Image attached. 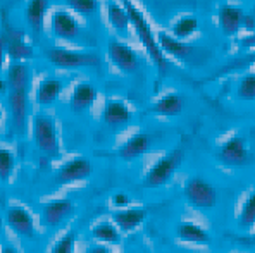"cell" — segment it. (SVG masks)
Instances as JSON below:
<instances>
[{
	"label": "cell",
	"instance_id": "cell-3",
	"mask_svg": "<svg viewBox=\"0 0 255 253\" xmlns=\"http://www.w3.org/2000/svg\"><path fill=\"white\" fill-rule=\"evenodd\" d=\"M45 57L52 66L61 69H80V68H97L100 57L92 52L71 50V48H48Z\"/></svg>",
	"mask_w": 255,
	"mask_h": 253
},
{
	"label": "cell",
	"instance_id": "cell-37",
	"mask_svg": "<svg viewBox=\"0 0 255 253\" xmlns=\"http://www.w3.org/2000/svg\"><path fill=\"white\" fill-rule=\"evenodd\" d=\"M252 240H254V243H255V234H254V236H252Z\"/></svg>",
	"mask_w": 255,
	"mask_h": 253
},
{
	"label": "cell",
	"instance_id": "cell-32",
	"mask_svg": "<svg viewBox=\"0 0 255 253\" xmlns=\"http://www.w3.org/2000/svg\"><path fill=\"white\" fill-rule=\"evenodd\" d=\"M129 196L126 195V193H116L114 196H112V203H114V207H118V208H126L128 205H129Z\"/></svg>",
	"mask_w": 255,
	"mask_h": 253
},
{
	"label": "cell",
	"instance_id": "cell-8",
	"mask_svg": "<svg viewBox=\"0 0 255 253\" xmlns=\"http://www.w3.org/2000/svg\"><path fill=\"white\" fill-rule=\"evenodd\" d=\"M107 55L111 62L123 73H136L140 69V57L129 45L121 40H111L107 45Z\"/></svg>",
	"mask_w": 255,
	"mask_h": 253
},
{
	"label": "cell",
	"instance_id": "cell-22",
	"mask_svg": "<svg viewBox=\"0 0 255 253\" xmlns=\"http://www.w3.org/2000/svg\"><path fill=\"white\" fill-rule=\"evenodd\" d=\"M176 234L181 241L195 245H207L211 241V236L204 228H200L195 222H179L176 228Z\"/></svg>",
	"mask_w": 255,
	"mask_h": 253
},
{
	"label": "cell",
	"instance_id": "cell-31",
	"mask_svg": "<svg viewBox=\"0 0 255 253\" xmlns=\"http://www.w3.org/2000/svg\"><path fill=\"white\" fill-rule=\"evenodd\" d=\"M74 247H76V236L74 233H69L54 245L50 253H74Z\"/></svg>",
	"mask_w": 255,
	"mask_h": 253
},
{
	"label": "cell",
	"instance_id": "cell-16",
	"mask_svg": "<svg viewBox=\"0 0 255 253\" xmlns=\"http://www.w3.org/2000/svg\"><path fill=\"white\" fill-rule=\"evenodd\" d=\"M150 145H152V138L147 133H136L129 140L119 148V157L126 162L136 161L141 155H145L150 150Z\"/></svg>",
	"mask_w": 255,
	"mask_h": 253
},
{
	"label": "cell",
	"instance_id": "cell-19",
	"mask_svg": "<svg viewBox=\"0 0 255 253\" xmlns=\"http://www.w3.org/2000/svg\"><path fill=\"white\" fill-rule=\"evenodd\" d=\"M97 95L99 93H97L95 86L92 83H86V81L78 83L74 86L73 93H71V107L76 112H83V110L90 109L97 102Z\"/></svg>",
	"mask_w": 255,
	"mask_h": 253
},
{
	"label": "cell",
	"instance_id": "cell-36",
	"mask_svg": "<svg viewBox=\"0 0 255 253\" xmlns=\"http://www.w3.org/2000/svg\"><path fill=\"white\" fill-rule=\"evenodd\" d=\"M2 253H19V252H17L14 247H10V245H7V247L2 248Z\"/></svg>",
	"mask_w": 255,
	"mask_h": 253
},
{
	"label": "cell",
	"instance_id": "cell-11",
	"mask_svg": "<svg viewBox=\"0 0 255 253\" xmlns=\"http://www.w3.org/2000/svg\"><path fill=\"white\" fill-rule=\"evenodd\" d=\"M217 23L224 36H235L245 23V12L240 7L224 3L217 10Z\"/></svg>",
	"mask_w": 255,
	"mask_h": 253
},
{
	"label": "cell",
	"instance_id": "cell-14",
	"mask_svg": "<svg viewBox=\"0 0 255 253\" xmlns=\"http://www.w3.org/2000/svg\"><path fill=\"white\" fill-rule=\"evenodd\" d=\"M131 117H133V112L121 100H109L106 107H104L102 119L109 128L112 129L125 128L126 124H129Z\"/></svg>",
	"mask_w": 255,
	"mask_h": 253
},
{
	"label": "cell",
	"instance_id": "cell-18",
	"mask_svg": "<svg viewBox=\"0 0 255 253\" xmlns=\"http://www.w3.org/2000/svg\"><path fill=\"white\" fill-rule=\"evenodd\" d=\"M112 219L119 231L131 233L147 219V210L145 208H123V210L116 212Z\"/></svg>",
	"mask_w": 255,
	"mask_h": 253
},
{
	"label": "cell",
	"instance_id": "cell-24",
	"mask_svg": "<svg viewBox=\"0 0 255 253\" xmlns=\"http://www.w3.org/2000/svg\"><path fill=\"white\" fill-rule=\"evenodd\" d=\"M150 110L160 115H178L183 110V98L178 93H167L155 100Z\"/></svg>",
	"mask_w": 255,
	"mask_h": 253
},
{
	"label": "cell",
	"instance_id": "cell-9",
	"mask_svg": "<svg viewBox=\"0 0 255 253\" xmlns=\"http://www.w3.org/2000/svg\"><path fill=\"white\" fill-rule=\"evenodd\" d=\"M50 31L64 42H74L81 33L80 21L69 10H55L50 16Z\"/></svg>",
	"mask_w": 255,
	"mask_h": 253
},
{
	"label": "cell",
	"instance_id": "cell-30",
	"mask_svg": "<svg viewBox=\"0 0 255 253\" xmlns=\"http://www.w3.org/2000/svg\"><path fill=\"white\" fill-rule=\"evenodd\" d=\"M14 166H16V161H14L12 152L7 148H0V181H3V183L9 181Z\"/></svg>",
	"mask_w": 255,
	"mask_h": 253
},
{
	"label": "cell",
	"instance_id": "cell-4",
	"mask_svg": "<svg viewBox=\"0 0 255 253\" xmlns=\"http://www.w3.org/2000/svg\"><path fill=\"white\" fill-rule=\"evenodd\" d=\"M33 140L42 154L48 159H55L61 154V143H59L57 128L54 121L47 115H36L33 119Z\"/></svg>",
	"mask_w": 255,
	"mask_h": 253
},
{
	"label": "cell",
	"instance_id": "cell-7",
	"mask_svg": "<svg viewBox=\"0 0 255 253\" xmlns=\"http://www.w3.org/2000/svg\"><path fill=\"white\" fill-rule=\"evenodd\" d=\"M217 159L230 167H243L252 161V155L242 136H231L217 150Z\"/></svg>",
	"mask_w": 255,
	"mask_h": 253
},
{
	"label": "cell",
	"instance_id": "cell-23",
	"mask_svg": "<svg viewBox=\"0 0 255 253\" xmlns=\"http://www.w3.org/2000/svg\"><path fill=\"white\" fill-rule=\"evenodd\" d=\"M47 9H48V0H28V3H26V9H24L26 21H28V24L36 33L43 28Z\"/></svg>",
	"mask_w": 255,
	"mask_h": 253
},
{
	"label": "cell",
	"instance_id": "cell-13",
	"mask_svg": "<svg viewBox=\"0 0 255 253\" xmlns=\"http://www.w3.org/2000/svg\"><path fill=\"white\" fill-rule=\"evenodd\" d=\"M73 214L74 205L71 200H54V202L45 203L42 208V219L48 228H57Z\"/></svg>",
	"mask_w": 255,
	"mask_h": 253
},
{
	"label": "cell",
	"instance_id": "cell-1",
	"mask_svg": "<svg viewBox=\"0 0 255 253\" xmlns=\"http://www.w3.org/2000/svg\"><path fill=\"white\" fill-rule=\"evenodd\" d=\"M29 86L31 68L26 62H12L7 69V102L10 122L16 135H24L29 112Z\"/></svg>",
	"mask_w": 255,
	"mask_h": 253
},
{
	"label": "cell",
	"instance_id": "cell-6",
	"mask_svg": "<svg viewBox=\"0 0 255 253\" xmlns=\"http://www.w3.org/2000/svg\"><path fill=\"white\" fill-rule=\"evenodd\" d=\"M183 161V150L176 148V150L169 152L167 155H164L162 159H159L147 172L143 179V184L147 188H160L167 183L172 177V174L176 172V169L179 167V164Z\"/></svg>",
	"mask_w": 255,
	"mask_h": 253
},
{
	"label": "cell",
	"instance_id": "cell-38",
	"mask_svg": "<svg viewBox=\"0 0 255 253\" xmlns=\"http://www.w3.org/2000/svg\"><path fill=\"white\" fill-rule=\"evenodd\" d=\"M0 117H2V110H0Z\"/></svg>",
	"mask_w": 255,
	"mask_h": 253
},
{
	"label": "cell",
	"instance_id": "cell-2",
	"mask_svg": "<svg viewBox=\"0 0 255 253\" xmlns=\"http://www.w3.org/2000/svg\"><path fill=\"white\" fill-rule=\"evenodd\" d=\"M121 3L128 10L131 28L134 29L138 40H140L141 45L145 47L148 57L152 59L153 64H155L160 71H166L167 69V59H166V55H164V52L160 50L159 40H157V33L152 29V26H150L148 19L145 17V14L141 12V9L133 2V0H121Z\"/></svg>",
	"mask_w": 255,
	"mask_h": 253
},
{
	"label": "cell",
	"instance_id": "cell-34",
	"mask_svg": "<svg viewBox=\"0 0 255 253\" xmlns=\"http://www.w3.org/2000/svg\"><path fill=\"white\" fill-rule=\"evenodd\" d=\"M85 253H112V250L106 245H95V247H90Z\"/></svg>",
	"mask_w": 255,
	"mask_h": 253
},
{
	"label": "cell",
	"instance_id": "cell-20",
	"mask_svg": "<svg viewBox=\"0 0 255 253\" xmlns=\"http://www.w3.org/2000/svg\"><path fill=\"white\" fill-rule=\"evenodd\" d=\"M7 38V57L12 62H24L33 59V47L22 38L21 33H10L5 35Z\"/></svg>",
	"mask_w": 255,
	"mask_h": 253
},
{
	"label": "cell",
	"instance_id": "cell-12",
	"mask_svg": "<svg viewBox=\"0 0 255 253\" xmlns=\"http://www.w3.org/2000/svg\"><path fill=\"white\" fill-rule=\"evenodd\" d=\"M7 226L14 231L16 234L26 238V240H33L35 238V221H33L31 214L22 207H10L5 215Z\"/></svg>",
	"mask_w": 255,
	"mask_h": 253
},
{
	"label": "cell",
	"instance_id": "cell-27",
	"mask_svg": "<svg viewBox=\"0 0 255 253\" xmlns=\"http://www.w3.org/2000/svg\"><path fill=\"white\" fill-rule=\"evenodd\" d=\"M92 236L99 241H104V243H119V240H121V234H119V229L116 228V224L107 221L99 222L92 229Z\"/></svg>",
	"mask_w": 255,
	"mask_h": 253
},
{
	"label": "cell",
	"instance_id": "cell-21",
	"mask_svg": "<svg viewBox=\"0 0 255 253\" xmlns=\"http://www.w3.org/2000/svg\"><path fill=\"white\" fill-rule=\"evenodd\" d=\"M64 84L59 78H45L36 88V102L40 105H52L61 96Z\"/></svg>",
	"mask_w": 255,
	"mask_h": 253
},
{
	"label": "cell",
	"instance_id": "cell-35",
	"mask_svg": "<svg viewBox=\"0 0 255 253\" xmlns=\"http://www.w3.org/2000/svg\"><path fill=\"white\" fill-rule=\"evenodd\" d=\"M242 43H243V47H255V33L245 36V38L242 40Z\"/></svg>",
	"mask_w": 255,
	"mask_h": 253
},
{
	"label": "cell",
	"instance_id": "cell-33",
	"mask_svg": "<svg viewBox=\"0 0 255 253\" xmlns=\"http://www.w3.org/2000/svg\"><path fill=\"white\" fill-rule=\"evenodd\" d=\"M7 57V38H5V33H0V68L3 66Z\"/></svg>",
	"mask_w": 255,
	"mask_h": 253
},
{
	"label": "cell",
	"instance_id": "cell-28",
	"mask_svg": "<svg viewBox=\"0 0 255 253\" xmlns=\"http://www.w3.org/2000/svg\"><path fill=\"white\" fill-rule=\"evenodd\" d=\"M236 96L243 102H255V73L242 78L236 88Z\"/></svg>",
	"mask_w": 255,
	"mask_h": 253
},
{
	"label": "cell",
	"instance_id": "cell-26",
	"mask_svg": "<svg viewBox=\"0 0 255 253\" xmlns=\"http://www.w3.org/2000/svg\"><path fill=\"white\" fill-rule=\"evenodd\" d=\"M255 226V191L247 196L242 210L238 215V228L243 231H250Z\"/></svg>",
	"mask_w": 255,
	"mask_h": 253
},
{
	"label": "cell",
	"instance_id": "cell-5",
	"mask_svg": "<svg viewBox=\"0 0 255 253\" xmlns=\"http://www.w3.org/2000/svg\"><path fill=\"white\" fill-rule=\"evenodd\" d=\"M186 202L198 210H211L217 205V191L207 179L200 176L190 177L183 188Z\"/></svg>",
	"mask_w": 255,
	"mask_h": 253
},
{
	"label": "cell",
	"instance_id": "cell-10",
	"mask_svg": "<svg viewBox=\"0 0 255 253\" xmlns=\"http://www.w3.org/2000/svg\"><path fill=\"white\" fill-rule=\"evenodd\" d=\"M93 172V166L90 161H86L83 157H76L73 161L66 162L61 169L57 170L55 181L59 184H67L74 183V181H83L86 177H90Z\"/></svg>",
	"mask_w": 255,
	"mask_h": 253
},
{
	"label": "cell",
	"instance_id": "cell-25",
	"mask_svg": "<svg viewBox=\"0 0 255 253\" xmlns=\"http://www.w3.org/2000/svg\"><path fill=\"white\" fill-rule=\"evenodd\" d=\"M198 26H200V23H198L197 16H193V14H185V16H181L179 19H176V23L172 24L171 35L174 36V38L186 42V40L191 38V36L197 33Z\"/></svg>",
	"mask_w": 255,
	"mask_h": 253
},
{
	"label": "cell",
	"instance_id": "cell-17",
	"mask_svg": "<svg viewBox=\"0 0 255 253\" xmlns=\"http://www.w3.org/2000/svg\"><path fill=\"white\" fill-rule=\"evenodd\" d=\"M106 12H107V21L112 26L118 35L126 36L129 33L131 23H129V16H128V10L125 9V5L116 0H109L106 5Z\"/></svg>",
	"mask_w": 255,
	"mask_h": 253
},
{
	"label": "cell",
	"instance_id": "cell-15",
	"mask_svg": "<svg viewBox=\"0 0 255 253\" xmlns=\"http://www.w3.org/2000/svg\"><path fill=\"white\" fill-rule=\"evenodd\" d=\"M157 40H159L160 50L164 52V55H171L174 59H179V61H188L193 54V45L191 43H186L183 40L174 38L169 33L160 31L157 35Z\"/></svg>",
	"mask_w": 255,
	"mask_h": 253
},
{
	"label": "cell",
	"instance_id": "cell-29",
	"mask_svg": "<svg viewBox=\"0 0 255 253\" xmlns=\"http://www.w3.org/2000/svg\"><path fill=\"white\" fill-rule=\"evenodd\" d=\"M66 3L80 16H93L100 7L99 0H66Z\"/></svg>",
	"mask_w": 255,
	"mask_h": 253
}]
</instances>
